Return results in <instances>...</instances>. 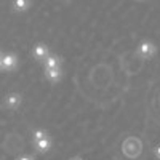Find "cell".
I'll return each instance as SVG.
<instances>
[{
    "label": "cell",
    "instance_id": "6da1fadb",
    "mask_svg": "<svg viewBox=\"0 0 160 160\" xmlns=\"http://www.w3.org/2000/svg\"><path fill=\"white\" fill-rule=\"evenodd\" d=\"M155 51H157V48L151 40H142L138 45V55L142 58H152L155 55Z\"/></svg>",
    "mask_w": 160,
    "mask_h": 160
},
{
    "label": "cell",
    "instance_id": "7a4b0ae2",
    "mask_svg": "<svg viewBox=\"0 0 160 160\" xmlns=\"http://www.w3.org/2000/svg\"><path fill=\"white\" fill-rule=\"evenodd\" d=\"M56 68H61V58L58 55H50L43 59V69L48 71V69H56Z\"/></svg>",
    "mask_w": 160,
    "mask_h": 160
},
{
    "label": "cell",
    "instance_id": "3957f363",
    "mask_svg": "<svg viewBox=\"0 0 160 160\" xmlns=\"http://www.w3.org/2000/svg\"><path fill=\"white\" fill-rule=\"evenodd\" d=\"M32 55H34V58L37 61H43L50 55V50H48V47L45 43H37L35 48H34V51H32Z\"/></svg>",
    "mask_w": 160,
    "mask_h": 160
},
{
    "label": "cell",
    "instance_id": "277c9868",
    "mask_svg": "<svg viewBox=\"0 0 160 160\" xmlns=\"http://www.w3.org/2000/svg\"><path fill=\"white\" fill-rule=\"evenodd\" d=\"M45 77H47V80H50L51 83H58L61 80V77H62V71H61V68L48 69V71H45Z\"/></svg>",
    "mask_w": 160,
    "mask_h": 160
},
{
    "label": "cell",
    "instance_id": "5b68a950",
    "mask_svg": "<svg viewBox=\"0 0 160 160\" xmlns=\"http://www.w3.org/2000/svg\"><path fill=\"white\" fill-rule=\"evenodd\" d=\"M13 11H16V13H22L26 10H29L31 7V0H13Z\"/></svg>",
    "mask_w": 160,
    "mask_h": 160
},
{
    "label": "cell",
    "instance_id": "8992f818",
    "mask_svg": "<svg viewBox=\"0 0 160 160\" xmlns=\"http://www.w3.org/2000/svg\"><path fill=\"white\" fill-rule=\"evenodd\" d=\"M35 148H37L38 152H48L51 149V139H50V136L40 139V141H35Z\"/></svg>",
    "mask_w": 160,
    "mask_h": 160
},
{
    "label": "cell",
    "instance_id": "52a82bcc",
    "mask_svg": "<svg viewBox=\"0 0 160 160\" xmlns=\"http://www.w3.org/2000/svg\"><path fill=\"white\" fill-rule=\"evenodd\" d=\"M2 62H3V68L11 69V68H15V64H16V56L15 55H7V56H3Z\"/></svg>",
    "mask_w": 160,
    "mask_h": 160
},
{
    "label": "cell",
    "instance_id": "ba28073f",
    "mask_svg": "<svg viewBox=\"0 0 160 160\" xmlns=\"http://www.w3.org/2000/svg\"><path fill=\"white\" fill-rule=\"evenodd\" d=\"M32 136H34V139H35V141H40V139L47 138V136H48V133H47L45 130H35Z\"/></svg>",
    "mask_w": 160,
    "mask_h": 160
},
{
    "label": "cell",
    "instance_id": "9c48e42d",
    "mask_svg": "<svg viewBox=\"0 0 160 160\" xmlns=\"http://www.w3.org/2000/svg\"><path fill=\"white\" fill-rule=\"evenodd\" d=\"M21 101V98H19V95H10V99H8V102H10V106H16L18 102Z\"/></svg>",
    "mask_w": 160,
    "mask_h": 160
},
{
    "label": "cell",
    "instance_id": "30bf717a",
    "mask_svg": "<svg viewBox=\"0 0 160 160\" xmlns=\"http://www.w3.org/2000/svg\"><path fill=\"white\" fill-rule=\"evenodd\" d=\"M154 152H155V157H157V158L160 160V144H158L157 148H155V151H154Z\"/></svg>",
    "mask_w": 160,
    "mask_h": 160
},
{
    "label": "cell",
    "instance_id": "8fae6325",
    "mask_svg": "<svg viewBox=\"0 0 160 160\" xmlns=\"http://www.w3.org/2000/svg\"><path fill=\"white\" fill-rule=\"evenodd\" d=\"M19 160H34V157H21Z\"/></svg>",
    "mask_w": 160,
    "mask_h": 160
},
{
    "label": "cell",
    "instance_id": "7c38bea8",
    "mask_svg": "<svg viewBox=\"0 0 160 160\" xmlns=\"http://www.w3.org/2000/svg\"><path fill=\"white\" fill-rule=\"evenodd\" d=\"M71 160H82V158H80V157H74V158H71Z\"/></svg>",
    "mask_w": 160,
    "mask_h": 160
},
{
    "label": "cell",
    "instance_id": "4fadbf2b",
    "mask_svg": "<svg viewBox=\"0 0 160 160\" xmlns=\"http://www.w3.org/2000/svg\"><path fill=\"white\" fill-rule=\"evenodd\" d=\"M136 2H142V0H136Z\"/></svg>",
    "mask_w": 160,
    "mask_h": 160
},
{
    "label": "cell",
    "instance_id": "5bb4252c",
    "mask_svg": "<svg viewBox=\"0 0 160 160\" xmlns=\"http://www.w3.org/2000/svg\"><path fill=\"white\" fill-rule=\"evenodd\" d=\"M66 2H71V0H66Z\"/></svg>",
    "mask_w": 160,
    "mask_h": 160
}]
</instances>
